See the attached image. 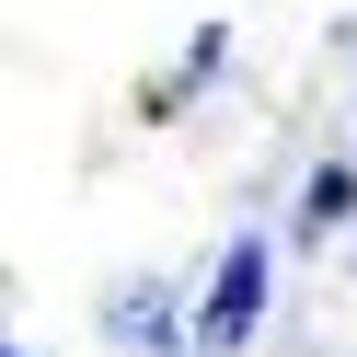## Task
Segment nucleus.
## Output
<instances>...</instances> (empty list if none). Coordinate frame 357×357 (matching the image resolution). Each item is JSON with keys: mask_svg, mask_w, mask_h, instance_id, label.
I'll list each match as a JSON object with an SVG mask.
<instances>
[{"mask_svg": "<svg viewBox=\"0 0 357 357\" xmlns=\"http://www.w3.org/2000/svg\"><path fill=\"white\" fill-rule=\"evenodd\" d=\"M265 277H277V265H265V242H231V254H219V277H208V311H196V346H242V334L265 323Z\"/></svg>", "mask_w": 357, "mask_h": 357, "instance_id": "f257e3e1", "label": "nucleus"}, {"mask_svg": "<svg viewBox=\"0 0 357 357\" xmlns=\"http://www.w3.org/2000/svg\"><path fill=\"white\" fill-rule=\"evenodd\" d=\"M0 357H24V346H0Z\"/></svg>", "mask_w": 357, "mask_h": 357, "instance_id": "f03ea898", "label": "nucleus"}]
</instances>
